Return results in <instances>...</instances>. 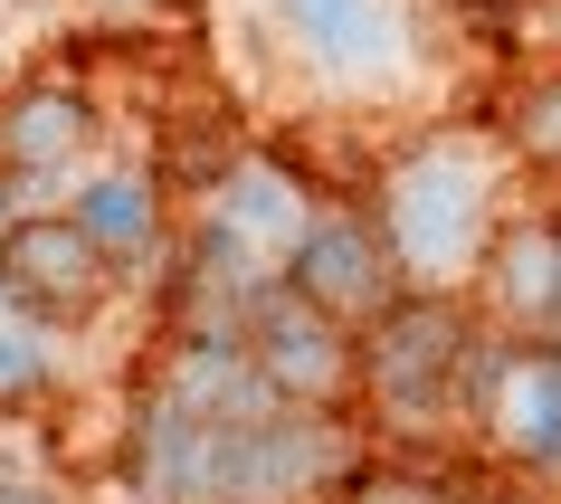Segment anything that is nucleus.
<instances>
[{
    "mask_svg": "<svg viewBox=\"0 0 561 504\" xmlns=\"http://www.w3.org/2000/svg\"><path fill=\"white\" fill-rule=\"evenodd\" d=\"M485 362H495V343H485V324H476L457 296H400L390 314H371V324L353 333V371L362 390L381 400L390 419H476V390H485Z\"/></svg>",
    "mask_w": 561,
    "mask_h": 504,
    "instance_id": "f257e3e1",
    "label": "nucleus"
},
{
    "mask_svg": "<svg viewBox=\"0 0 561 504\" xmlns=\"http://www.w3.org/2000/svg\"><path fill=\"white\" fill-rule=\"evenodd\" d=\"M353 428L333 410H305V400H266V410L229 419L209 438L201 467V504H324L353 485Z\"/></svg>",
    "mask_w": 561,
    "mask_h": 504,
    "instance_id": "f03ea898",
    "label": "nucleus"
},
{
    "mask_svg": "<svg viewBox=\"0 0 561 504\" xmlns=\"http://www.w3.org/2000/svg\"><path fill=\"white\" fill-rule=\"evenodd\" d=\"M495 238V201H485V172H476L457 144L410 152L400 172L381 181V248L400 257V276H467Z\"/></svg>",
    "mask_w": 561,
    "mask_h": 504,
    "instance_id": "7ed1b4c3",
    "label": "nucleus"
},
{
    "mask_svg": "<svg viewBox=\"0 0 561 504\" xmlns=\"http://www.w3.org/2000/svg\"><path fill=\"white\" fill-rule=\"evenodd\" d=\"M105 296H115V257L77 229V209L0 219V305H10V314L67 333V324H95Z\"/></svg>",
    "mask_w": 561,
    "mask_h": 504,
    "instance_id": "20e7f679",
    "label": "nucleus"
},
{
    "mask_svg": "<svg viewBox=\"0 0 561 504\" xmlns=\"http://www.w3.org/2000/svg\"><path fill=\"white\" fill-rule=\"evenodd\" d=\"M238 343H248V362H257V381L276 390V400H305V410H333V400L362 381V371H353V324L314 314L286 276L248 305Z\"/></svg>",
    "mask_w": 561,
    "mask_h": 504,
    "instance_id": "39448f33",
    "label": "nucleus"
},
{
    "mask_svg": "<svg viewBox=\"0 0 561 504\" xmlns=\"http://www.w3.org/2000/svg\"><path fill=\"white\" fill-rule=\"evenodd\" d=\"M276 276H286L314 314H333V324H353V333L410 296V286H400V257L381 248L371 219H305V238L286 248V267H276Z\"/></svg>",
    "mask_w": 561,
    "mask_h": 504,
    "instance_id": "423d86ee",
    "label": "nucleus"
},
{
    "mask_svg": "<svg viewBox=\"0 0 561 504\" xmlns=\"http://www.w3.org/2000/svg\"><path fill=\"white\" fill-rule=\"evenodd\" d=\"M476 428L514 457V467H561V353L552 343H514V353L485 362V390H476Z\"/></svg>",
    "mask_w": 561,
    "mask_h": 504,
    "instance_id": "0eeeda50",
    "label": "nucleus"
},
{
    "mask_svg": "<svg viewBox=\"0 0 561 504\" xmlns=\"http://www.w3.org/2000/svg\"><path fill=\"white\" fill-rule=\"evenodd\" d=\"M95 144V105L77 87H20L0 95V181H48Z\"/></svg>",
    "mask_w": 561,
    "mask_h": 504,
    "instance_id": "6e6552de",
    "label": "nucleus"
},
{
    "mask_svg": "<svg viewBox=\"0 0 561 504\" xmlns=\"http://www.w3.org/2000/svg\"><path fill=\"white\" fill-rule=\"evenodd\" d=\"M485 286H495V314L524 324L533 343L561 324V219H514V229L485 238Z\"/></svg>",
    "mask_w": 561,
    "mask_h": 504,
    "instance_id": "1a4fd4ad",
    "label": "nucleus"
},
{
    "mask_svg": "<svg viewBox=\"0 0 561 504\" xmlns=\"http://www.w3.org/2000/svg\"><path fill=\"white\" fill-rule=\"evenodd\" d=\"M209 219H219L238 248H257L266 267H286V248L305 238V181L286 172V162H238V172H219V209H209Z\"/></svg>",
    "mask_w": 561,
    "mask_h": 504,
    "instance_id": "9d476101",
    "label": "nucleus"
},
{
    "mask_svg": "<svg viewBox=\"0 0 561 504\" xmlns=\"http://www.w3.org/2000/svg\"><path fill=\"white\" fill-rule=\"evenodd\" d=\"M276 20H286V38H296L314 67H333V77L381 67L390 38H400V10H390V0H276Z\"/></svg>",
    "mask_w": 561,
    "mask_h": 504,
    "instance_id": "9b49d317",
    "label": "nucleus"
},
{
    "mask_svg": "<svg viewBox=\"0 0 561 504\" xmlns=\"http://www.w3.org/2000/svg\"><path fill=\"white\" fill-rule=\"evenodd\" d=\"M77 229L105 248V257H144V248H162V181H144V172H105V181H87L77 191Z\"/></svg>",
    "mask_w": 561,
    "mask_h": 504,
    "instance_id": "f8f14e48",
    "label": "nucleus"
},
{
    "mask_svg": "<svg viewBox=\"0 0 561 504\" xmlns=\"http://www.w3.org/2000/svg\"><path fill=\"white\" fill-rule=\"evenodd\" d=\"M504 144L533 172H561V67H533V77L504 87Z\"/></svg>",
    "mask_w": 561,
    "mask_h": 504,
    "instance_id": "ddd939ff",
    "label": "nucleus"
},
{
    "mask_svg": "<svg viewBox=\"0 0 561 504\" xmlns=\"http://www.w3.org/2000/svg\"><path fill=\"white\" fill-rule=\"evenodd\" d=\"M48 371H58V362H48V324H30V314L0 305V410H10V400H38Z\"/></svg>",
    "mask_w": 561,
    "mask_h": 504,
    "instance_id": "4468645a",
    "label": "nucleus"
},
{
    "mask_svg": "<svg viewBox=\"0 0 561 504\" xmlns=\"http://www.w3.org/2000/svg\"><path fill=\"white\" fill-rule=\"evenodd\" d=\"M343 504H467V495H457L447 476H428V467H381V476H362V467H353Z\"/></svg>",
    "mask_w": 561,
    "mask_h": 504,
    "instance_id": "2eb2a0df",
    "label": "nucleus"
},
{
    "mask_svg": "<svg viewBox=\"0 0 561 504\" xmlns=\"http://www.w3.org/2000/svg\"><path fill=\"white\" fill-rule=\"evenodd\" d=\"M0 504H58L48 485H20V476H0Z\"/></svg>",
    "mask_w": 561,
    "mask_h": 504,
    "instance_id": "dca6fc26",
    "label": "nucleus"
},
{
    "mask_svg": "<svg viewBox=\"0 0 561 504\" xmlns=\"http://www.w3.org/2000/svg\"><path fill=\"white\" fill-rule=\"evenodd\" d=\"M476 504H533V495H476Z\"/></svg>",
    "mask_w": 561,
    "mask_h": 504,
    "instance_id": "f3484780",
    "label": "nucleus"
}]
</instances>
